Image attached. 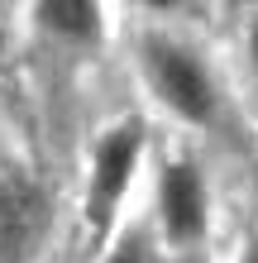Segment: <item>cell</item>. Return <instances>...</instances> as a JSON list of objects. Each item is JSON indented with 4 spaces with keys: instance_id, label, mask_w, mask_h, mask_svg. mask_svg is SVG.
Instances as JSON below:
<instances>
[{
    "instance_id": "1",
    "label": "cell",
    "mask_w": 258,
    "mask_h": 263,
    "mask_svg": "<svg viewBox=\"0 0 258 263\" xmlns=\"http://www.w3.org/2000/svg\"><path fill=\"white\" fill-rule=\"evenodd\" d=\"M139 77L168 115H177L182 125L210 129L220 115V86L215 72L187 39L168 34V29H148L139 39Z\"/></svg>"
},
{
    "instance_id": "2",
    "label": "cell",
    "mask_w": 258,
    "mask_h": 263,
    "mask_svg": "<svg viewBox=\"0 0 258 263\" xmlns=\"http://www.w3.org/2000/svg\"><path fill=\"white\" fill-rule=\"evenodd\" d=\"M144 163V120H115L91 148V177H86V230L105 239L115 230V215L139 177Z\"/></svg>"
},
{
    "instance_id": "3",
    "label": "cell",
    "mask_w": 258,
    "mask_h": 263,
    "mask_svg": "<svg viewBox=\"0 0 258 263\" xmlns=\"http://www.w3.org/2000/svg\"><path fill=\"white\" fill-rule=\"evenodd\" d=\"M153 230L172 249H196L210 230V192L191 158H168L153 177Z\"/></svg>"
},
{
    "instance_id": "4",
    "label": "cell",
    "mask_w": 258,
    "mask_h": 263,
    "mask_svg": "<svg viewBox=\"0 0 258 263\" xmlns=\"http://www.w3.org/2000/svg\"><path fill=\"white\" fill-rule=\"evenodd\" d=\"M48 235V196L29 173L0 167V263H29Z\"/></svg>"
},
{
    "instance_id": "5",
    "label": "cell",
    "mask_w": 258,
    "mask_h": 263,
    "mask_svg": "<svg viewBox=\"0 0 258 263\" xmlns=\"http://www.w3.org/2000/svg\"><path fill=\"white\" fill-rule=\"evenodd\" d=\"M34 20L43 34L67 39V43H96L105 29V10L91 5V0H48V5H34Z\"/></svg>"
},
{
    "instance_id": "6",
    "label": "cell",
    "mask_w": 258,
    "mask_h": 263,
    "mask_svg": "<svg viewBox=\"0 0 258 263\" xmlns=\"http://www.w3.org/2000/svg\"><path fill=\"white\" fill-rule=\"evenodd\" d=\"M101 263H168V258H163V239H158V230L134 225V230H120V239L105 249Z\"/></svg>"
},
{
    "instance_id": "7",
    "label": "cell",
    "mask_w": 258,
    "mask_h": 263,
    "mask_svg": "<svg viewBox=\"0 0 258 263\" xmlns=\"http://www.w3.org/2000/svg\"><path fill=\"white\" fill-rule=\"evenodd\" d=\"M249 63H253V67H258V20H253V24H249Z\"/></svg>"
},
{
    "instance_id": "8",
    "label": "cell",
    "mask_w": 258,
    "mask_h": 263,
    "mask_svg": "<svg viewBox=\"0 0 258 263\" xmlns=\"http://www.w3.org/2000/svg\"><path fill=\"white\" fill-rule=\"evenodd\" d=\"M239 263H258V239H249L244 249H239Z\"/></svg>"
}]
</instances>
